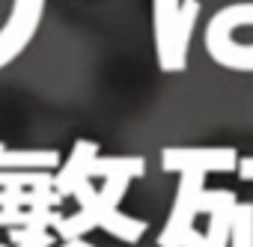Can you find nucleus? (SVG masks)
<instances>
[{
  "mask_svg": "<svg viewBox=\"0 0 253 247\" xmlns=\"http://www.w3.org/2000/svg\"><path fill=\"white\" fill-rule=\"evenodd\" d=\"M229 247H253V206H235Z\"/></svg>",
  "mask_w": 253,
  "mask_h": 247,
  "instance_id": "8",
  "label": "nucleus"
},
{
  "mask_svg": "<svg viewBox=\"0 0 253 247\" xmlns=\"http://www.w3.org/2000/svg\"><path fill=\"white\" fill-rule=\"evenodd\" d=\"M232 214H235V206H223V208L211 211V214H209V229H206V235L191 232L188 241H185V247H229Z\"/></svg>",
  "mask_w": 253,
  "mask_h": 247,
  "instance_id": "6",
  "label": "nucleus"
},
{
  "mask_svg": "<svg viewBox=\"0 0 253 247\" xmlns=\"http://www.w3.org/2000/svg\"><path fill=\"white\" fill-rule=\"evenodd\" d=\"M95 149H98L95 143H89V140H78V146H75V152H72L66 170L57 176V194H60V197H63V194H75L78 185L89 179L86 170H89V164H92V158H95Z\"/></svg>",
  "mask_w": 253,
  "mask_h": 247,
  "instance_id": "5",
  "label": "nucleus"
},
{
  "mask_svg": "<svg viewBox=\"0 0 253 247\" xmlns=\"http://www.w3.org/2000/svg\"><path fill=\"white\" fill-rule=\"evenodd\" d=\"M161 167L176 173H226L238 167V158L232 149H164Z\"/></svg>",
  "mask_w": 253,
  "mask_h": 247,
  "instance_id": "4",
  "label": "nucleus"
},
{
  "mask_svg": "<svg viewBox=\"0 0 253 247\" xmlns=\"http://www.w3.org/2000/svg\"><path fill=\"white\" fill-rule=\"evenodd\" d=\"M45 15V0H12L6 24L0 27V69L15 63L33 42Z\"/></svg>",
  "mask_w": 253,
  "mask_h": 247,
  "instance_id": "2",
  "label": "nucleus"
},
{
  "mask_svg": "<svg viewBox=\"0 0 253 247\" xmlns=\"http://www.w3.org/2000/svg\"><path fill=\"white\" fill-rule=\"evenodd\" d=\"M57 161V152H3V158H0V164H54Z\"/></svg>",
  "mask_w": 253,
  "mask_h": 247,
  "instance_id": "9",
  "label": "nucleus"
},
{
  "mask_svg": "<svg viewBox=\"0 0 253 247\" xmlns=\"http://www.w3.org/2000/svg\"><path fill=\"white\" fill-rule=\"evenodd\" d=\"M146 173V161L143 158H92L86 176H101V179H110V176H125V179H137Z\"/></svg>",
  "mask_w": 253,
  "mask_h": 247,
  "instance_id": "7",
  "label": "nucleus"
},
{
  "mask_svg": "<svg viewBox=\"0 0 253 247\" xmlns=\"http://www.w3.org/2000/svg\"><path fill=\"white\" fill-rule=\"evenodd\" d=\"M203 182H206V173H194V170L182 173L176 203H173L167 226L158 238V247H185L188 235L194 232V217L203 211V191H206Z\"/></svg>",
  "mask_w": 253,
  "mask_h": 247,
  "instance_id": "1",
  "label": "nucleus"
},
{
  "mask_svg": "<svg viewBox=\"0 0 253 247\" xmlns=\"http://www.w3.org/2000/svg\"><path fill=\"white\" fill-rule=\"evenodd\" d=\"M182 3L185 0H152V27H155V54H158V69L161 72H182L188 60L179 54L176 45V30L182 18Z\"/></svg>",
  "mask_w": 253,
  "mask_h": 247,
  "instance_id": "3",
  "label": "nucleus"
}]
</instances>
